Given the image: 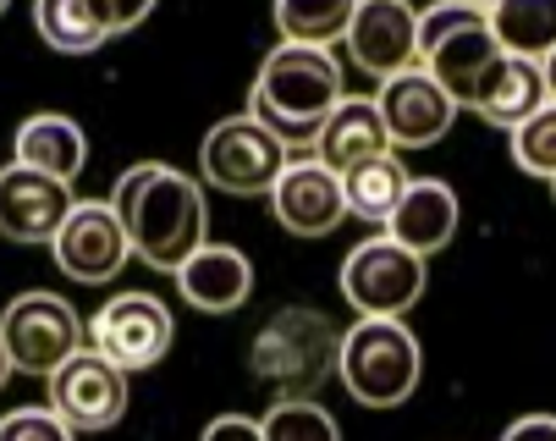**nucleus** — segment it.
Returning a JSON list of instances; mask_svg holds the SVG:
<instances>
[{
	"instance_id": "nucleus-18",
	"label": "nucleus",
	"mask_w": 556,
	"mask_h": 441,
	"mask_svg": "<svg viewBox=\"0 0 556 441\" xmlns=\"http://www.w3.org/2000/svg\"><path fill=\"white\" fill-rule=\"evenodd\" d=\"M545 72L540 61H518V55H496L485 72H480V84H473V100L468 111H480L491 127L502 133H518L534 111H545Z\"/></svg>"
},
{
	"instance_id": "nucleus-28",
	"label": "nucleus",
	"mask_w": 556,
	"mask_h": 441,
	"mask_svg": "<svg viewBox=\"0 0 556 441\" xmlns=\"http://www.w3.org/2000/svg\"><path fill=\"white\" fill-rule=\"evenodd\" d=\"M149 12H154L149 0H94V17H100V28H105L111 39H116V34H132Z\"/></svg>"
},
{
	"instance_id": "nucleus-31",
	"label": "nucleus",
	"mask_w": 556,
	"mask_h": 441,
	"mask_svg": "<svg viewBox=\"0 0 556 441\" xmlns=\"http://www.w3.org/2000/svg\"><path fill=\"white\" fill-rule=\"evenodd\" d=\"M540 72H545V100L556 105V50H551V55L540 61Z\"/></svg>"
},
{
	"instance_id": "nucleus-11",
	"label": "nucleus",
	"mask_w": 556,
	"mask_h": 441,
	"mask_svg": "<svg viewBox=\"0 0 556 441\" xmlns=\"http://www.w3.org/2000/svg\"><path fill=\"white\" fill-rule=\"evenodd\" d=\"M55 265L84 281V287H105L122 276V265L132 260V243H127V227L116 220L111 199H77V210L66 215V227L55 232L50 243Z\"/></svg>"
},
{
	"instance_id": "nucleus-21",
	"label": "nucleus",
	"mask_w": 556,
	"mask_h": 441,
	"mask_svg": "<svg viewBox=\"0 0 556 441\" xmlns=\"http://www.w3.org/2000/svg\"><path fill=\"white\" fill-rule=\"evenodd\" d=\"M502 55L545 61L556 50V0H491L485 7Z\"/></svg>"
},
{
	"instance_id": "nucleus-20",
	"label": "nucleus",
	"mask_w": 556,
	"mask_h": 441,
	"mask_svg": "<svg viewBox=\"0 0 556 441\" xmlns=\"http://www.w3.org/2000/svg\"><path fill=\"white\" fill-rule=\"evenodd\" d=\"M12 161L28 166V172H45L55 182H77V177H84V166H89V138H84V127H77L72 116L39 111V116H28L17 127Z\"/></svg>"
},
{
	"instance_id": "nucleus-24",
	"label": "nucleus",
	"mask_w": 556,
	"mask_h": 441,
	"mask_svg": "<svg viewBox=\"0 0 556 441\" xmlns=\"http://www.w3.org/2000/svg\"><path fill=\"white\" fill-rule=\"evenodd\" d=\"M34 28L61 55H94L111 39L100 28V17H94V0H39V7H34Z\"/></svg>"
},
{
	"instance_id": "nucleus-10",
	"label": "nucleus",
	"mask_w": 556,
	"mask_h": 441,
	"mask_svg": "<svg viewBox=\"0 0 556 441\" xmlns=\"http://www.w3.org/2000/svg\"><path fill=\"white\" fill-rule=\"evenodd\" d=\"M45 408L61 414L77 436L111 430V425L127 414V370H116V364L100 358L94 348L72 353L61 370L50 376V398H45Z\"/></svg>"
},
{
	"instance_id": "nucleus-30",
	"label": "nucleus",
	"mask_w": 556,
	"mask_h": 441,
	"mask_svg": "<svg viewBox=\"0 0 556 441\" xmlns=\"http://www.w3.org/2000/svg\"><path fill=\"white\" fill-rule=\"evenodd\" d=\"M502 441H556V414H523L502 430Z\"/></svg>"
},
{
	"instance_id": "nucleus-27",
	"label": "nucleus",
	"mask_w": 556,
	"mask_h": 441,
	"mask_svg": "<svg viewBox=\"0 0 556 441\" xmlns=\"http://www.w3.org/2000/svg\"><path fill=\"white\" fill-rule=\"evenodd\" d=\"M0 441H77V430L50 408H12L0 414Z\"/></svg>"
},
{
	"instance_id": "nucleus-22",
	"label": "nucleus",
	"mask_w": 556,
	"mask_h": 441,
	"mask_svg": "<svg viewBox=\"0 0 556 441\" xmlns=\"http://www.w3.org/2000/svg\"><path fill=\"white\" fill-rule=\"evenodd\" d=\"M408 182H414V177H408V166H403V155H396V150H386V155H375V161H364V166L342 172L348 215L369 220V227H386L391 210L403 204Z\"/></svg>"
},
{
	"instance_id": "nucleus-6",
	"label": "nucleus",
	"mask_w": 556,
	"mask_h": 441,
	"mask_svg": "<svg viewBox=\"0 0 556 441\" xmlns=\"http://www.w3.org/2000/svg\"><path fill=\"white\" fill-rule=\"evenodd\" d=\"M337 348L342 337L314 310H281L254 337V376L270 381L281 398H314V387L337 370Z\"/></svg>"
},
{
	"instance_id": "nucleus-12",
	"label": "nucleus",
	"mask_w": 556,
	"mask_h": 441,
	"mask_svg": "<svg viewBox=\"0 0 556 441\" xmlns=\"http://www.w3.org/2000/svg\"><path fill=\"white\" fill-rule=\"evenodd\" d=\"M342 45L353 50L358 72H369L375 84H391L419 66V12L403 0H358Z\"/></svg>"
},
{
	"instance_id": "nucleus-8",
	"label": "nucleus",
	"mask_w": 556,
	"mask_h": 441,
	"mask_svg": "<svg viewBox=\"0 0 556 441\" xmlns=\"http://www.w3.org/2000/svg\"><path fill=\"white\" fill-rule=\"evenodd\" d=\"M0 342L12 353L17 376H39L50 381L72 353H84V320L61 299V292H17L0 315Z\"/></svg>"
},
{
	"instance_id": "nucleus-19",
	"label": "nucleus",
	"mask_w": 556,
	"mask_h": 441,
	"mask_svg": "<svg viewBox=\"0 0 556 441\" xmlns=\"http://www.w3.org/2000/svg\"><path fill=\"white\" fill-rule=\"evenodd\" d=\"M391 150V138H386V122H380V111H375V94L364 100V94H348L331 116H326V127H320V138H314V161H320L326 172H353V166H364V161H375V155H386Z\"/></svg>"
},
{
	"instance_id": "nucleus-15",
	"label": "nucleus",
	"mask_w": 556,
	"mask_h": 441,
	"mask_svg": "<svg viewBox=\"0 0 556 441\" xmlns=\"http://www.w3.org/2000/svg\"><path fill=\"white\" fill-rule=\"evenodd\" d=\"M270 210L292 238H331L348 215V193L342 177L326 172L314 155H292V166L270 188Z\"/></svg>"
},
{
	"instance_id": "nucleus-16",
	"label": "nucleus",
	"mask_w": 556,
	"mask_h": 441,
	"mask_svg": "<svg viewBox=\"0 0 556 441\" xmlns=\"http://www.w3.org/2000/svg\"><path fill=\"white\" fill-rule=\"evenodd\" d=\"M457 220H463L457 188L441 182V177H414L408 193H403V204H396L391 220H386V238L403 243L419 260H430V254H441L457 238Z\"/></svg>"
},
{
	"instance_id": "nucleus-25",
	"label": "nucleus",
	"mask_w": 556,
	"mask_h": 441,
	"mask_svg": "<svg viewBox=\"0 0 556 441\" xmlns=\"http://www.w3.org/2000/svg\"><path fill=\"white\" fill-rule=\"evenodd\" d=\"M265 441H342V425L314 398H276L260 419Z\"/></svg>"
},
{
	"instance_id": "nucleus-23",
	"label": "nucleus",
	"mask_w": 556,
	"mask_h": 441,
	"mask_svg": "<svg viewBox=\"0 0 556 441\" xmlns=\"http://www.w3.org/2000/svg\"><path fill=\"white\" fill-rule=\"evenodd\" d=\"M358 0H281L276 7V34L281 45H308V50H331L348 39Z\"/></svg>"
},
{
	"instance_id": "nucleus-1",
	"label": "nucleus",
	"mask_w": 556,
	"mask_h": 441,
	"mask_svg": "<svg viewBox=\"0 0 556 441\" xmlns=\"http://www.w3.org/2000/svg\"><path fill=\"white\" fill-rule=\"evenodd\" d=\"M111 210L127 227L132 260H143L149 270L177 276L210 238V210H204V188L166 166V161H138L116 177L111 188Z\"/></svg>"
},
{
	"instance_id": "nucleus-33",
	"label": "nucleus",
	"mask_w": 556,
	"mask_h": 441,
	"mask_svg": "<svg viewBox=\"0 0 556 441\" xmlns=\"http://www.w3.org/2000/svg\"><path fill=\"white\" fill-rule=\"evenodd\" d=\"M551 199H556V182H551Z\"/></svg>"
},
{
	"instance_id": "nucleus-29",
	"label": "nucleus",
	"mask_w": 556,
	"mask_h": 441,
	"mask_svg": "<svg viewBox=\"0 0 556 441\" xmlns=\"http://www.w3.org/2000/svg\"><path fill=\"white\" fill-rule=\"evenodd\" d=\"M199 441H265V430H260V419H249V414H215Z\"/></svg>"
},
{
	"instance_id": "nucleus-4",
	"label": "nucleus",
	"mask_w": 556,
	"mask_h": 441,
	"mask_svg": "<svg viewBox=\"0 0 556 441\" xmlns=\"http://www.w3.org/2000/svg\"><path fill=\"white\" fill-rule=\"evenodd\" d=\"M502 55L496 34H491V17L480 0H446V7H430L419 12V66L430 78L457 100V111L473 100V84L480 72Z\"/></svg>"
},
{
	"instance_id": "nucleus-5",
	"label": "nucleus",
	"mask_w": 556,
	"mask_h": 441,
	"mask_svg": "<svg viewBox=\"0 0 556 441\" xmlns=\"http://www.w3.org/2000/svg\"><path fill=\"white\" fill-rule=\"evenodd\" d=\"M287 166H292V150L265 122H254L249 111L243 116H220L204 133V143H199V177L210 188H220V193H237V199L270 193Z\"/></svg>"
},
{
	"instance_id": "nucleus-9",
	"label": "nucleus",
	"mask_w": 556,
	"mask_h": 441,
	"mask_svg": "<svg viewBox=\"0 0 556 441\" xmlns=\"http://www.w3.org/2000/svg\"><path fill=\"white\" fill-rule=\"evenodd\" d=\"M84 342L100 358H111L116 370L132 376V370H154V364L172 353L177 320H172V310L154 299V292H116V299H105V310L89 315Z\"/></svg>"
},
{
	"instance_id": "nucleus-13",
	"label": "nucleus",
	"mask_w": 556,
	"mask_h": 441,
	"mask_svg": "<svg viewBox=\"0 0 556 441\" xmlns=\"http://www.w3.org/2000/svg\"><path fill=\"white\" fill-rule=\"evenodd\" d=\"M375 111L386 122V138H391L396 155H403V150H430V143H441L452 133V122H457V100L430 78L425 66H414V72H403V78L380 84Z\"/></svg>"
},
{
	"instance_id": "nucleus-2",
	"label": "nucleus",
	"mask_w": 556,
	"mask_h": 441,
	"mask_svg": "<svg viewBox=\"0 0 556 441\" xmlns=\"http://www.w3.org/2000/svg\"><path fill=\"white\" fill-rule=\"evenodd\" d=\"M348 100L342 89V66L331 50H308V45H276L254 78V105L249 116L265 122L287 150L308 155L320 138L326 116Z\"/></svg>"
},
{
	"instance_id": "nucleus-7",
	"label": "nucleus",
	"mask_w": 556,
	"mask_h": 441,
	"mask_svg": "<svg viewBox=\"0 0 556 441\" xmlns=\"http://www.w3.org/2000/svg\"><path fill=\"white\" fill-rule=\"evenodd\" d=\"M425 281H430L425 260L408 254L403 243H391L386 232L364 238L342 260V299L358 320H403L425 299Z\"/></svg>"
},
{
	"instance_id": "nucleus-34",
	"label": "nucleus",
	"mask_w": 556,
	"mask_h": 441,
	"mask_svg": "<svg viewBox=\"0 0 556 441\" xmlns=\"http://www.w3.org/2000/svg\"><path fill=\"white\" fill-rule=\"evenodd\" d=\"M0 12H7V0H0Z\"/></svg>"
},
{
	"instance_id": "nucleus-14",
	"label": "nucleus",
	"mask_w": 556,
	"mask_h": 441,
	"mask_svg": "<svg viewBox=\"0 0 556 441\" xmlns=\"http://www.w3.org/2000/svg\"><path fill=\"white\" fill-rule=\"evenodd\" d=\"M77 210L72 182H55L45 172H28L17 161L0 166V238L12 243H55L66 215Z\"/></svg>"
},
{
	"instance_id": "nucleus-17",
	"label": "nucleus",
	"mask_w": 556,
	"mask_h": 441,
	"mask_svg": "<svg viewBox=\"0 0 556 441\" xmlns=\"http://www.w3.org/2000/svg\"><path fill=\"white\" fill-rule=\"evenodd\" d=\"M172 281L182 292V304H193L199 315H231V310L249 304L254 265H249V254H237L226 243H204Z\"/></svg>"
},
{
	"instance_id": "nucleus-3",
	"label": "nucleus",
	"mask_w": 556,
	"mask_h": 441,
	"mask_svg": "<svg viewBox=\"0 0 556 441\" xmlns=\"http://www.w3.org/2000/svg\"><path fill=\"white\" fill-rule=\"evenodd\" d=\"M337 376L364 408H403L419 392L425 348L408 320H353L337 348Z\"/></svg>"
},
{
	"instance_id": "nucleus-26",
	"label": "nucleus",
	"mask_w": 556,
	"mask_h": 441,
	"mask_svg": "<svg viewBox=\"0 0 556 441\" xmlns=\"http://www.w3.org/2000/svg\"><path fill=\"white\" fill-rule=\"evenodd\" d=\"M513 138V166L523 172V177H540V182H556V105H545V111H534L518 133H507Z\"/></svg>"
},
{
	"instance_id": "nucleus-32",
	"label": "nucleus",
	"mask_w": 556,
	"mask_h": 441,
	"mask_svg": "<svg viewBox=\"0 0 556 441\" xmlns=\"http://www.w3.org/2000/svg\"><path fill=\"white\" fill-rule=\"evenodd\" d=\"M17 370H12V353H7V342H0V387H7Z\"/></svg>"
}]
</instances>
